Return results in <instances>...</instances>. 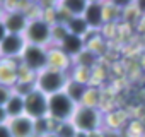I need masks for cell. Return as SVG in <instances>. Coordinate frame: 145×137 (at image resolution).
Listing matches in <instances>:
<instances>
[{"label": "cell", "mask_w": 145, "mask_h": 137, "mask_svg": "<svg viewBox=\"0 0 145 137\" xmlns=\"http://www.w3.org/2000/svg\"><path fill=\"white\" fill-rule=\"evenodd\" d=\"M68 81H70V77L67 72L46 67L44 70L38 72V76H36V89H39L46 96H53V94L65 91Z\"/></svg>", "instance_id": "obj_1"}, {"label": "cell", "mask_w": 145, "mask_h": 137, "mask_svg": "<svg viewBox=\"0 0 145 137\" xmlns=\"http://www.w3.org/2000/svg\"><path fill=\"white\" fill-rule=\"evenodd\" d=\"M72 123L75 125L77 132L82 134H89L94 130H101L103 123H104V115L99 108H92V106H84L79 105L74 117H72Z\"/></svg>", "instance_id": "obj_2"}, {"label": "cell", "mask_w": 145, "mask_h": 137, "mask_svg": "<svg viewBox=\"0 0 145 137\" xmlns=\"http://www.w3.org/2000/svg\"><path fill=\"white\" fill-rule=\"evenodd\" d=\"M77 103L65 91L48 96V117L55 122H70L77 110Z\"/></svg>", "instance_id": "obj_3"}, {"label": "cell", "mask_w": 145, "mask_h": 137, "mask_svg": "<svg viewBox=\"0 0 145 137\" xmlns=\"http://www.w3.org/2000/svg\"><path fill=\"white\" fill-rule=\"evenodd\" d=\"M51 26L48 21L43 17H34L29 21V26L24 33V38L27 45H38V46H46L53 41L51 40Z\"/></svg>", "instance_id": "obj_4"}, {"label": "cell", "mask_w": 145, "mask_h": 137, "mask_svg": "<svg viewBox=\"0 0 145 137\" xmlns=\"http://www.w3.org/2000/svg\"><path fill=\"white\" fill-rule=\"evenodd\" d=\"M21 63L31 68L33 72H41L48 67V48L46 46H38V45H27L22 57Z\"/></svg>", "instance_id": "obj_5"}, {"label": "cell", "mask_w": 145, "mask_h": 137, "mask_svg": "<svg viewBox=\"0 0 145 137\" xmlns=\"http://www.w3.org/2000/svg\"><path fill=\"white\" fill-rule=\"evenodd\" d=\"M24 115L31 117L33 120L46 118L48 117V96L39 89H34L31 94L24 98Z\"/></svg>", "instance_id": "obj_6"}, {"label": "cell", "mask_w": 145, "mask_h": 137, "mask_svg": "<svg viewBox=\"0 0 145 137\" xmlns=\"http://www.w3.org/2000/svg\"><path fill=\"white\" fill-rule=\"evenodd\" d=\"M27 46V41L24 34H5V38L0 41V58L9 60H21L24 50Z\"/></svg>", "instance_id": "obj_7"}, {"label": "cell", "mask_w": 145, "mask_h": 137, "mask_svg": "<svg viewBox=\"0 0 145 137\" xmlns=\"http://www.w3.org/2000/svg\"><path fill=\"white\" fill-rule=\"evenodd\" d=\"M29 21H31V17L22 9H14V11L5 12L2 22L9 34H24L29 26Z\"/></svg>", "instance_id": "obj_8"}, {"label": "cell", "mask_w": 145, "mask_h": 137, "mask_svg": "<svg viewBox=\"0 0 145 137\" xmlns=\"http://www.w3.org/2000/svg\"><path fill=\"white\" fill-rule=\"evenodd\" d=\"M19 65H21V60L0 58V84L7 88H14L19 81Z\"/></svg>", "instance_id": "obj_9"}, {"label": "cell", "mask_w": 145, "mask_h": 137, "mask_svg": "<svg viewBox=\"0 0 145 137\" xmlns=\"http://www.w3.org/2000/svg\"><path fill=\"white\" fill-rule=\"evenodd\" d=\"M7 125L12 132V137H36L34 120L27 115H21L17 118H12V120H9Z\"/></svg>", "instance_id": "obj_10"}, {"label": "cell", "mask_w": 145, "mask_h": 137, "mask_svg": "<svg viewBox=\"0 0 145 137\" xmlns=\"http://www.w3.org/2000/svg\"><path fill=\"white\" fill-rule=\"evenodd\" d=\"M72 63V58L60 48V46H50L48 48V67L55 70L67 72Z\"/></svg>", "instance_id": "obj_11"}, {"label": "cell", "mask_w": 145, "mask_h": 137, "mask_svg": "<svg viewBox=\"0 0 145 137\" xmlns=\"http://www.w3.org/2000/svg\"><path fill=\"white\" fill-rule=\"evenodd\" d=\"M84 19L89 24L91 29H99L104 24V4L101 2H89L86 12H84Z\"/></svg>", "instance_id": "obj_12"}, {"label": "cell", "mask_w": 145, "mask_h": 137, "mask_svg": "<svg viewBox=\"0 0 145 137\" xmlns=\"http://www.w3.org/2000/svg\"><path fill=\"white\" fill-rule=\"evenodd\" d=\"M70 58H77L86 48V41H84V38H80V36H75V34H68L60 45H58Z\"/></svg>", "instance_id": "obj_13"}, {"label": "cell", "mask_w": 145, "mask_h": 137, "mask_svg": "<svg viewBox=\"0 0 145 137\" xmlns=\"http://www.w3.org/2000/svg\"><path fill=\"white\" fill-rule=\"evenodd\" d=\"M5 111H7L9 120L24 115V98L19 96V94H16V93H12L10 99H9L7 105H5Z\"/></svg>", "instance_id": "obj_14"}, {"label": "cell", "mask_w": 145, "mask_h": 137, "mask_svg": "<svg viewBox=\"0 0 145 137\" xmlns=\"http://www.w3.org/2000/svg\"><path fill=\"white\" fill-rule=\"evenodd\" d=\"M65 24H67L70 34H75V36H80V38H84V36L87 34V31L91 29L89 24L86 22L84 16H82V17H70Z\"/></svg>", "instance_id": "obj_15"}, {"label": "cell", "mask_w": 145, "mask_h": 137, "mask_svg": "<svg viewBox=\"0 0 145 137\" xmlns=\"http://www.w3.org/2000/svg\"><path fill=\"white\" fill-rule=\"evenodd\" d=\"M87 88H89V86H86V84H82V82H77V81H74V79H70L68 84H67L65 93H67L72 99H74L77 105H80V103H82V98H84V94H86V91H87Z\"/></svg>", "instance_id": "obj_16"}, {"label": "cell", "mask_w": 145, "mask_h": 137, "mask_svg": "<svg viewBox=\"0 0 145 137\" xmlns=\"http://www.w3.org/2000/svg\"><path fill=\"white\" fill-rule=\"evenodd\" d=\"M89 2H63L61 4V9L70 16V17H82L86 9H87Z\"/></svg>", "instance_id": "obj_17"}, {"label": "cell", "mask_w": 145, "mask_h": 137, "mask_svg": "<svg viewBox=\"0 0 145 137\" xmlns=\"http://www.w3.org/2000/svg\"><path fill=\"white\" fill-rule=\"evenodd\" d=\"M55 134L58 137H75L79 132H77L75 125L70 120V122H58L56 127H55Z\"/></svg>", "instance_id": "obj_18"}, {"label": "cell", "mask_w": 145, "mask_h": 137, "mask_svg": "<svg viewBox=\"0 0 145 137\" xmlns=\"http://www.w3.org/2000/svg\"><path fill=\"white\" fill-rule=\"evenodd\" d=\"M68 34H70V33H68L67 24H63V22H53V26H51V40L56 43V46H58Z\"/></svg>", "instance_id": "obj_19"}, {"label": "cell", "mask_w": 145, "mask_h": 137, "mask_svg": "<svg viewBox=\"0 0 145 137\" xmlns=\"http://www.w3.org/2000/svg\"><path fill=\"white\" fill-rule=\"evenodd\" d=\"M99 98H101L99 89H96V88L89 86V88H87V91H86V94H84V98H82V103H80V105L97 108V106H99Z\"/></svg>", "instance_id": "obj_20"}, {"label": "cell", "mask_w": 145, "mask_h": 137, "mask_svg": "<svg viewBox=\"0 0 145 137\" xmlns=\"http://www.w3.org/2000/svg\"><path fill=\"white\" fill-rule=\"evenodd\" d=\"M91 74H92V68H87V67H77L75 68V72H74V81L77 82H82L86 86H89L91 82Z\"/></svg>", "instance_id": "obj_21"}, {"label": "cell", "mask_w": 145, "mask_h": 137, "mask_svg": "<svg viewBox=\"0 0 145 137\" xmlns=\"http://www.w3.org/2000/svg\"><path fill=\"white\" fill-rule=\"evenodd\" d=\"M34 89H36V82H21V81H19V82L12 88V93H16V94H19V96L26 98V96L31 94Z\"/></svg>", "instance_id": "obj_22"}, {"label": "cell", "mask_w": 145, "mask_h": 137, "mask_svg": "<svg viewBox=\"0 0 145 137\" xmlns=\"http://www.w3.org/2000/svg\"><path fill=\"white\" fill-rule=\"evenodd\" d=\"M36 72H33L31 68H27L26 65H19V81L21 82H36ZM17 81V82H19Z\"/></svg>", "instance_id": "obj_23"}, {"label": "cell", "mask_w": 145, "mask_h": 137, "mask_svg": "<svg viewBox=\"0 0 145 137\" xmlns=\"http://www.w3.org/2000/svg\"><path fill=\"white\" fill-rule=\"evenodd\" d=\"M10 96H12V88H7V86L0 84V106H5L7 101L10 99Z\"/></svg>", "instance_id": "obj_24"}, {"label": "cell", "mask_w": 145, "mask_h": 137, "mask_svg": "<svg viewBox=\"0 0 145 137\" xmlns=\"http://www.w3.org/2000/svg\"><path fill=\"white\" fill-rule=\"evenodd\" d=\"M5 123H9V117H7L5 106H0V125H5Z\"/></svg>", "instance_id": "obj_25"}, {"label": "cell", "mask_w": 145, "mask_h": 137, "mask_svg": "<svg viewBox=\"0 0 145 137\" xmlns=\"http://www.w3.org/2000/svg\"><path fill=\"white\" fill-rule=\"evenodd\" d=\"M0 137H12V132L9 128V125H0Z\"/></svg>", "instance_id": "obj_26"}, {"label": "cell", "mask_w": 145, "mask_h": 137, "mask_svg": "<svg viewBox=\"0 0 145 137\" xmlns=\"http://www.w3.org/2000/svg\"><path fill=\"white\" fill-rule=\"evenodd\" d=\"M86 137H106V134H104V130L101 128V130H94V132L86 134Z\"/></svg>", "instance_id": "obj_27"}, {"label": "cell", "mask_w": 145, "mask_h": 137, "mask_svg": "<svg viewBox=\"0 0 145 137\" xmlns=\"http://www.w3.org/2000/svg\"><path fill=\"white\" fill-rule=\"evenodd\" d=\"M5 34H7V31H5V26H4V22L0 21V41H2L4 38H5Z\"/></svg>", "instance_id": "obj_28"}, {"label": "cell", "mask_w": 145, "mask_h": 137, "mask_svg": "<svg viewBox=\"0 0 145 137\" xmlns=\"http://www.w3.org/2000/svg\"><path fill=\"white\" fill-rule=\"evenodd\" d=\"M4 16H5V12H4L2 5H0V21H4Z\"/></svg>", "instance_id": "obj_29"}, {"label": "cell", "mask_w": 145, "mask_h": 137, "mask_svg": "<svg viewBox=\"0 0 145 137\" xmlns=\"http://www.w3.org/2000/svg\"><path fill=\"white\" fill-rule=\"evenodd\" d=\"M43 137H58L55 132H50V134H46V135H43Z\"/></svg>", "instance_id": "obj_30"}, {"label": "cell", "mask_w": 145, "mask_h": 137, "mask_svg": "<svg viewBox=\"0 0 145 137\" xmlns=\"http://www.w3.org/2000/svg\"><path fill=\"white\" fill-rule=\"evenodd\" d=\"M75 137H86V134H82V132H79V134H77Z\"/></svg>", "instance_id": "obj_31"}]
</instances>
